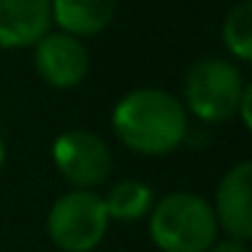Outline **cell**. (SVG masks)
<instances>
[{"instance_id": "obj_14", "label": "cell", "mask_w": 252, "mask_h": 252, "mask_svg": "<svg viewBox=\"0 0 252 252\" xmlns=\"http://www.w3.org/2000/svg\"><path fill=\"white\" fill-rule=\"evenodd\" d=\"M6 165V141H3V133H0V171Z\"/></svg>"}, {"instance_id": "obj_10", "label": "cell", "mask_w": 252, "mask_h": 252, "mask_svg": "<svg viewBox=\"0 0 252 252\" xmlns=\"http://www.w3.org/2000/svg\"><path fill=\"white\" fill-rule=\"evenodd\" d=\"M103 206L109 222H138L155 206V190L141 179H120L103 192Z\"/></svg>"}, {"instance_id": "obj_3", "label": "cell", "mask_w": 252, "mask_h": 252, "mask_svg": "<svg viewBox=\"0 0 252 252\" xmlns=\"http://www.w3.org/2000/svg\"><path fill=\"white\" fill-rule=\"evenodd\" d=\"M250 90V82L244 79L239 63L230 57H198L185 73L182 84V106L187 109V117L220 125V122L236 120L239 103L244 93Z\"/></svg>"}, {"instance_id": "obj_5", "label": "cell", "mask_w": 252, "mask_h": 252, "mask_svg": "<svg viewBox=\"0 0 252 252\" xmlns=\"http://www.w3.org/2000/svg\"><path fill=\"white\" fill-rule=\"evenodd\" d=\"M52 163L71 190H95L111 176L114 155L106 138L95 130L71 127L52 141Z\"/></svg>"}, {"instance_id": "obj_11", "label": "cell", "mask_w": 252, "mask_h": 252, "mask_svg": "<svg viewBox=\"0 0 252 252\" xmlns=\"http://www.w3.org/2000/svg\"><path fill=\"white\" fill-rule=\"evenodd\" d=\"M220 41L233 63L252 60V0H239L228 8L220 28Z\"/></svg>"}, {"instance_id": "obj_7", "label": "cell", "mask_w": 252, "mask_h": 252, "mask_svg": "<svg viewBox=\"0 0 252 252\" xmlns=\"http://www.w3.org/2000/svg\"><path fill=\"white\" fill-rule=\"evenodd\" d=\"M212 212L217 220V228L225 239L250 241L252 239V163L239 160L220 176L214 187Z\"/></svg>"}, {"instance_id": "obj_2", "label": "cell", "mask_w": 252, "mask_h": 252, "mask_svg": "<svg viewBox=\"0 0 252 252\" xmlns=\"http://www.w3.org/2000/svg\"><path fill=\"white\" fill-rule=\"evenodd\" d=\"M147 228L160 252H206L220 239L212 203L190 190H174L155 201Z\"/></svg>"}, {"instance_id": "obj_6", "label": "cell", "mask_w": 252, "mask_h": 252, "mask_svg": "<svg viewBox=\"0 0 252 252\" xmlns=\"http://www.w3.org/2000/svg\"><path fill=\"white\" fill-rule=\"evenodd\" d=\"M33 68L38 79L52 90H73L90 73V52L82 38L52 28L33 46Z\"/></svg>"}, {"instance_id": "obj_12", "label": "cell", "mask_w": 252, "mask_h": 252, "mask_svg": "<svg viewBox=\"0 0 252 252\" xmlns=\"http://www.w3.org/2000/svg\"><path fill=\"white\" fill-rule=\"evenodd\" d=\"M250 103H252V84H250V90L244 93V98H241V103H239V111H236V117H239V122H241V127H244V130H250V127H252Z\"/></svg>"}, {"instance_id": "obj_8", "label": "cell", "mask_w": 252, "mask_h": 252, "mask_svg": "<svg viewBox=\"0 0 252 252\" xmlns=\"http://www.w3.org/2000/svg\"><path fill=\"white\" fill-rule=\"evenodd\" d=\"M49 30V0H0V49H30Z\"/></svg>"}, {"instance_id": "obj_9", "label": "cell", "mask_w": 252, "mask_h": 252, "mask_svg": "<svg viewBox=\"0 0 252 252\" xmlns=\"http://www.w3.org/2000/svg\"><path fill=\"white\" fill-rule=\"evenodd\" d=\"M52 28L73 38L100 35L117 14V0H49Z\"/></svg>"}, {"instance_id": "obj_13", "label": "cell", "mask_w": 252, "mask_h": 252, "mask_svg": "<svg viewBox=\"0 0 252 252\" xmlns=\"http://www.w3.org/2000/svg\"><path fill=\"white\" fill-rule=\"evenodd\" d=\"M206 252H250V247L244 241H233V239H217Z\"/></svg>"}, {"instance_id": "obj_4", "label": "cell", "mask_w": 252, "mask_h": 252, "mask_svg": "<svg viewBox=\"0 0 252 252\" xmlns=\"http://www.w3.org/2000/svg\"><path fill=\"white\" fill-rule=\"evenodd\" d=\"M103 195L95 190H68L46 212V236L60 252H93L109 233Z\"/></svg>"}, {"instance_id": "obj_1", "label": "cell", "mask_w": 252, "mask_h": 252, "mask_svg": "<svg viewBox=\"0 0 252 252\" xmlns=\"http://www.w3.org/2000/svg\"><path fill=\"white\" fill-rule=\"evenodd\" d=\"M190 117L174 93L160 87H136L111 109L117 141L141 158H165L187 141Z\"/></svg>"}]
</instances>
